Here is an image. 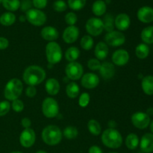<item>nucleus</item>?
<instances>
[{"label": "nucleus", "instance_id": "obj_26", "mask_svg": "<svg viewBox=\"0 0 153 153\" xmlns=\"http://www.w3.org/2000/svg\"><path fill=\"white\" fill-rule=\"evenodd\" d=\"M16 21V16L12 12H5L0 16V24L4 26H10Z\"/></svg>", "mask_w": 153, "mask_h": 153}, {"label": "nucleus", "instance_id": "obj_18", "mask_svg": "<svg viewBox=\"0 0 153 153\" xmlns=\"http://www.w3.org/2000/svg\"><path fill=\"white\" fill-rule=\"evenodd\" d=\"M99 71H100L102 79H105V80L112 79L115 74L114 64L113 63L108 62V61L103 62L102 64H101Z\"/></svg>", "mask_w": 153, "mask_h": 153}, {"label": "nucleus", "instance_id": "obj_49", "mask_svg": "<svg viewBox=\"0 0 153 153\" xmlns=\"http://www.w3.org/2000/svg\"><path fill=\"white\" fill-rule=\"evenodd\" d=\"M146 114H147L148 115H152L153 114V108H149L147 109V111H146Z\"/></svg>", "mask_w": 153, "mask_h": 153}, {"label": "nucleus", "instance_id": "obj_2", "mask_svg": "<svg viewBox=\"0 0 153 153\" xmlns=\"http://www.w3.org/2000/svg\"><path fill=\"white\" fill-rule=\"evenodd\" d=\"M101 139L103 144L111 149H117L123 144L122 135L115 128H109L105 130L102 134Z\"/></svg>", "mask_w": 153, "mask_h": 153}, {"label": "nucleus", "instance_id": "obj_40", "mask_svg": "<svg viewBox=\"0 0 153 153\" xmlns=\"http://www.w3.org/2000/svg\"><path fill=\"white\" fill-rule=\"evenodd\" d=\"M10 106H11L12 109L16 113H19V112L22 111L24 109V103L22 102V100H19V99L12 101Z\"/></svg>", "mask_w": 153, "mask_h": 153}, {"label": "nucleus", "instance_id": "obj_12", "mask_svg": "<svg viewBox=\"0 0 153 153\" xmlns=\"http://www.w3.org/2000/svg\"><path fill=\"white\" fill-rule=\"evenodd\" d=\"M36 140V134L34 130L31 128H25L19 136V143L25 148L31 147Z\"/></svg>", "mask_w": 153, "mask_h": 153}, {"label": "nucleus", "instance_id": "obj_30", "mask_svg": "<svg viewBox=\"0 0 153 153\" xmlns=\"http://www.w3.org/2000/svg\"><path fill=\"white\" fill-rule=\"evenodd\" d=\"M149 54V48L146 43H140L135 49V55L139 59H145Z\"/></svg>", "mask_w": 153, "mask_h": 153}, {"label": "nucleus", "instance_id": "obj_24", "mask_svg": "<svg viewBox=\"0 0 153 153\" xmlns=\"http://www.w3.org/2000/svg\"><path fill=\"white\" fill-rule=\"evenodd\" d=\"M107 6L105 2L102 0H97L92 5V12L97 16H101L106 12Z\"/></svg>", "mask_w": 153, "mask_h": 153}, {"label": "nucleus", "instance_id": "obj_42", "mask_svg": "<svg viewBox=\"0 0 153 153\" xmlns=\"http://www.w3.org/2000/svg\"><path fill=\"white\" fill-rule=\"evenodd\" d=\"M101 66L100 61H99L97 58H91L88 61V67L91 70H99Z\"/></svg>", "mask_w": 153, "mask_h": 153}, {"label": "nucleus", "instance_id": "obj_14", "mask_svg": "<svg viewBox=\"0 0 153 153\" xmlns=\"http://www.w3.org/2000/svg\"><path fill=\"white\" fill-rule=\"evenodd\" d=\"M129 61V54L125 49H117L112 55V62L114 65L123 67L128 64Z\"/></svg>", "mask_w": 153, "mask_h": 153}, {"label": "nucleus", "instance_id": "obj_29", "mask_svg": "<svg viewBox=\"0 0 153 153\" xmlns=\"http://www.w3.org/2000/svg\"><path fill=\"white\" fill-rule=\"evenodd\" d=\"M80 55V50L76 46H72L67 49L65 52V58L69 62H74L79 58Z\"/></svg>", "mask_w": 153, "mask_h": 153}, {"label": "nucleus", "instance_id": "obj_15", "mask_svg": "<svg viewBox=\"0 0 153 153\" xmlns=\"http://www.w3.org/2000/svg\"><path fill=\"white\" fill-rule=\"evenodd\" d=\"M79 36V29L76 25H70L64 29L62 38L65 43L70 44L78 40Z\"/></svg>", "mask_w": 153, "mask_h": 153}, {"label": "nucleus", "instance_id": "obj_36", "mask_svg": "<svg viewBox=\"0 0 153 153\" xmlns=\"http://www.w3.org/2000/svg\"><path fill=\"white\" fill-rule=\"evenodd\" d=\"M87 0H68V6L73 10H80L86 4Z\"/></svg>", "mask_w": 153, "mask_h": 153}, {"label": "nucleus", "instance_id": "obj_27", "mask_svg": "<svg viewBox=\"0 0 153 153\" xmlns=\"http://www.w3.org/2000/svg\"><path fill=\"white\" fill-rule=\"evenodd\" d=\"M79 93H80V89L79 85L76 82H70L66 87V94L69 98H76L79 95Z\"/></svg>", "mask_w": 153, "mask_h": 153}, {"label": "nucleus", "instance_id": "obj_51", "mask_svg": "<svg viewBox=\"0 0 153 153\" xmlns=\"http://www.w3.org/2000/svg\"><path fill=\"white\" fill-rule=\"evenodd\" d=\"M149 126H150L151 132H152V134H153V121H152V122H151V123L149 124Z\"/></svg>", "mask_w": 153, "mask_h": 153}, {"label": "nucleus", "instance_id": "obj_41", "mask_svg": "<svg viewBox=\"0 0 153 153\" xmlns=\"http://www.w3.org/2000/svg\"><path fill=\"white\" fill-rule=\"evenodd\" d=\"M10 109V104L8 101L0 102V117L7 114Z\"/></svg>", "mask_w": 153, "mask_h": 153}, {"label": "nucleus", "instance_id": "obj_46", "mask_svg": "<svg viewBox=\"0 0 153 153\" xmlns=\"http://www.w3.org/2000/svg\"><path fill=\"white\" fill-rule=\"evenodd\" d=\"M9 46V41L4 37H0V50L6 49Z\"/></svg>", "mask_w": 153, "mask_h": 153}, {"label": "nucleus", "instance_id": "obj_45", "mask_svg": "<svg viewBox=\"0 0 153 153\" xmlns=\"http://www.w3.org/2000/svg\"><path fill=\"white\" fill-rule=\"evenodd\" d=\"M25 94L29 98H33L37 94V90L34 86H28L25 90Z\"/></svg>", "mask_w": 153, "mask_h": 153}, {"label": "nucleus", "instance_id": "obj_53", "mask_svg": "<svg viewBox=\"0 0 153 153\" xmlns=\"http://www.w3.org/2000/svg\"><path fill=\"white\" fill-rule=\"evenodd\" d=\"M10 153H22V152H19V151H14V152H10Z\"/></svg>", "mask_w": 153, "mask_h": 153}, {"label": "nucleus", "instance_id": "obj_32", "mask_svg": "<svg viewBox=\"0 0 153 153\" xmlns=\"http://www.w3.org/2000/svg\"><path fill=\"white\" fill-rule=\"evenodd\" d=\"M1 4L3 7L9 12L16 11L20 7L19 0H2Z\"/></svg>", "mask_w": 153, "mask_h": 153}, {"label": "nucleus", "instance_id": "obj_23", "mask_svg": "<svg viewBox=\"0 0 153 153\" xmlns=\"http://www.w3.org/2000/svg\"><path fill=\"white\" fill-rule=\"evenodd\" d=\"M143 91L148 96L153 95V76H146L141 82Z\"/></svg>", "mask_w": 153, "mask_h": 153}, {"label": "nucleus", "instance_id": "obj_16", "mask_svg": "<svg viewBox=\"0 0 153 153\" xmlns=\"http://www.w3.org/2000/svg\"><path fill=\"white\" fill-rule=\"evenodd\" d=\"M131 25V19L129 16L125 13L118 14L114 19V26L120 31H126Z\"/></svg>", "mask_w": 153, "mask_h": 153}, {"label": "nucleus", "instance_id": "obj_43", "mask_svg": "<svg viewBox=\"0 0 153 153\" xmlns=\"http://www.w3.org/2000/svg\"><path fill=\"white\" fill-rule=\"evenodd\" d=\"M32 1L31 0H22V1H20V7L22 11L27 12L28 10L31 8V6H32Z\"/></svg>", "mask_w": 153, "mask_h": 153}, {"label": "nucleus", "instance_id": "obj_31", "mask_svg": "<svg viewBox=\"0 0 153 153\" xmlns=\"http://www.w3.org/2000/svg\"><path fill=\"white\" fill-rule=\"evenodd\" d=\"M88 130H89L90 132H91L93 135L95 136L100 135V133H101L102 131V128L100 123L94 119H91L88 121Z\"/></svg>", "mask_w": 153, "mask_h": 153}, {"label": "nucleus", "instance_id": "obj_7", "mask_svg": "<svg viewBox=\"0 0 153 153\" xmlns=\"http://www.w3.org/2000/svg\"><path fill=\"white\" fill-rule=\"evenodd\" d=\"M26 20L34 26H41L46 22V16L41 10L31 8L25 12Z\"/></svg>", "mask_w": 153, "mask_h": 153}, {"label": "nucleus", "instance_id": "obj_44", "mask_svg": "<svg viewBox=\"0 0 153 153\" xmlns=\"http://www.w3.org/2000/svg\"><path fill=\"white\" fill-rule=\"evenodd\" d=\"M47 0H32V4L36 9L39 10L45 8L47 5Z\"/></svg>", "mask_w": 153, "mask_h": 153}, {"label": "nucleus", "instance_id": "obj_50", "mask_svg": "<svg viewBox=\"0 0 153 153\" xmlns=\"http://www.w3.org/2000/svg\"><path fill=\"white\" fill-rule=\"evenodd\" d=\"M19 20L21 22H25L26 20V18H25V16H19Z\"/></svg>", "mask_w": 153, "mask_h": 153}, {"label": "nucleus", "instance_id": "obj_8", "mask_svg": "<svg viewBox=\"0 0 153 153\" xmlns=\"http://www.w3.org/2000/svg\"><path fill=\"white\" fill-rule=\"evenodd\" d=\"M86 31L91 36L97 37L100 35L104 31V24L102 19L98 17H91L85 24Z\"/></svg>", "mask_w": 153, "mask_h": 153}, {"label": "nucleus", "instance_id": "obj_6", "mask_svg": "<svg viewBox=\"0 0 153 153\" xmlns=\"http://www.w3.org/2000/svg\"><path fill=\"white\" fill-rule=\"evenodd\" d=\"M42 112L47 118H54L59 113V105L55 99L47 97L44 99L42 103Z\"/></svg>", "mask_w": 153, "mask_h": 153}, {"label": "nucleus", "instance_id": "obj_47", "mask_svg": "<svg viewBox=\"0 0 153 153\" xmlns=\"http://www.w3.org/2000/svg\"><path fill=\"white\" fill-rule=\"evenodd\" d=\"M21 125L24 128H28L31 127V121L29 118L24 117L22 118L21 120Z\"/></svg>", "mask_w": 153, "mask_h": 153}, {"label": "nucleus", "instance_id": "obj_35", "mask_svg": "<svg viewBox=\"0 0 153 153\" xmlns=\"http://www.w3.org/2000/svg\"><path fill=\"white\" fill-rule=\"evenodd\" d=\"M81 47L85 50H91L94 46V40L91 35H85L80 41Z\"/></svg>", "mask_w": 153, "mask_h": 153}, {"label": "nucleus", "instance_id": "obj_3", "mask_svg": "<svg viewBox=\"0 0 153 153\" xmlns=\"http://www.w3.org/2000/svg\"><path fill=\"white\" fill-rule=\"evenodd\" d=\"M62 131L55 125H49L42 131V139L46 144L55 146L62 140Z\"/></svg>", "mask_w": 153, "mask_h": 153}, {"label": "nucleus", "instance_id": "obj_13", "mask_svg": "<svg viewBox=\"0 0 153 153\" xmlns=\"http://www.w3.org/2000/svg\"><path fill=\"white\" fill-rule=\"evenodd\" d=\"M81 84L82 87L86 89H94L97 88L100 83V78L97 74L94 73H88L83 75L81 78Z\"/></svg>", "mask_w": 153, "mask_h": 153}, {"label": "nucleus", "instance_id": "obj_38", "mask_svg": "<svg viewBox=\"0 0 153 153\" xmlns=\"http://www.w3.org/2000/svg\"><path fill=\"white\" fill-rule=\"evenodd\" d=\"M53 8L57 12H64L67 10V4L63 0H57L54 2Z\"/></svg>", "mask_w": 153, "mask_h": 153}, {"label": "nucleus", "instance_id": "obj_48", "mask_svg": "<svg viewBox=\"0 0 153 153\" xmlns=\"http://www.w3.org/2000/svg\"><path fill=\"white\" fill-rule=\"evenodd\" d=\"M88 153H103L101 148L99 147L98 146H92L90 147Z\"/></svg>", "mask_w": 153, "mask_h": 153}, {"label": "nucleus", "instance_id": "obj_25", "mask_svg": "<svg viewBox=\"0 0 153 153\" xmlns=\"http://www.w3.org/2000/svg\"><path fill=\"white\" fill-rule=\"evenodd\" d=\"M139 143H140V141H139L138 137L134 133H130L129 134H128L125 140L126 147L131 150L135 149L138 146Z\"/></svg>", "mask_w": 153, "mask_h": 153}, {"label": "nucleus", "instance_id": "obj_10", "mask_svg": "<svg viewBox=\"0 0 153 153\" xmlns=\"http://www.w3.org/2000/svg\"><path fill=\"white\" fill-rule=\"evenodd\" d=\"M83 67L77 61L70 62L65 68L66 76L68 79L73 81L79 80L83 76Z\"/></svg>", "mask_w": 153, "mask_h": 153}, {"label": "nucleus", "instance_id": "obj_4", "mask_svg": "<svg viewBox=\"0 0 153 153\" xmlns=\"http://www.w3.org/2000/svg\"><path fill=\"white\" fill-rule=\"evenodd\" d=\"M23 85L21 80L16 78L10 79L6 84L4 89V96L8 101H13L19 99L22 93Z\"/></svg>", "mask_w": 153, "mask_h": 153}, {"label": "nucleus", "instance_id": "obj_28", "mask_svg": "<svg viewBox=\"0 0 153 153\" xmlns=\"http://www.w3.org/2000/svg\"><path fill=\"white\" fill-rule=\"evenodd\" d=\"M141 40L146 44L153 43V26H148L143 28L140 34Z\"/></svg>", "mask_w": 153, "mask_h": 153}, {"label": "nucleus", "instance_id": "obj_1", "mask_svg": "<svg viewBox=\"0 0 153 153\" xmlns=\"http://www.w3.org/2000/svg\"><path fill=\"white\" fill-rule=\"evenodd\" d=\"M46 76V72L42 67L37 65H31L24 70L22 79L28 86L35 87L45 80Z\"/></svg>", "mask_w": 153, "mask_h": 153}, {"label": "nucleus", "instance_id": "obj_33", "mask_svg": "<svg viewBox=\"0 0 153 153\" xmlns=\"http://www.w3.org/2000/svg\"><path fill=\"white\" fill-rule=\"evenodd\" d=\"M103 24H104V30H105L108 33L114 31V19L113 16L110 13L106 14L103 19Z\"/></svg>", "mask_w": 153, "mask_h": 153}, {"label": "nucleus", "instance_id": "obj_54", "mask_svg": "<svg viewBox=\"0 0 153 153\" xmlns=\"http://www.w3.org/2000/svg\"><path fill=\"white\" fill-rule=\"evenodd\" d=\"M1 2H2V0H0V4H1Z\"/></svg>", "mask_w": 153, "mask_h": 153}, {"label": "nucleus", "instance_id": "obj_5", "mask_svg": "<svg viewBox=\"0 0 153 153\" xmlns=\"http://www.w3.org/2000/svg\"><path fill=\"white\" fill-rule=\"evenodd\" d=\"M46 57L50 64H56L61 61L62 49L60 45L55 41L49 42L46 46Z\"/></svg>", "mask_w": 153, "mask_h": 153}, {"label": "nucleus", "instance_id": "obj_19", "mask_svg": "<svg viewBox=\"0 0 153 153\" xmlns=\"http://www.w3.org/2000/svg\"><path fill=\"white\" fill-rule=\"evenodd\" d=\"M140 148L144 153L153 152V134L146 133L143 134L140 141Z\"/></svg>", "mask_w": 153, "mask_h": 153}, {"label": "nucleus", "instance_id": "obj_17", "mask_svg": "<svg viewBox=\"0 0 153 153\" xmlns=\"http://www.w3.org/2000/svg\"><path fill=\"white\" fill-rule=\"evenodd\" d=\"M137 19L143 23L153 22V8L149 6H143L139 8L137 13Z\"/></svg>", "mask_w": 153, "mask_h": 153}, {"label": "nucleus", "instance_id": "obj_39", "mask_svg": "<svg viewBox=\"0 0 153 153\" xmlns=\"http://www.w3.org/2000/svg\"><path fill=\"white\" fill-rule=\"evenodd\" d=\"M91 97L88 93H82L79 97V104L82 108H86L90 102Z\"/></svg>", "mask_w": 153, "mask_h": 153}, {"label": "nucleus", "instance_id": "obj_22", "mask_svg": "<svg viewBox=\"0 0 153 153\" xmlns=\"http://www.w3.org/2000/svg\"><path fill=\"white\" fill-rule=\"evenodd\" d=\"M108 46L105 42H99L96 45L94 53H95L96 58L99 61H103L105 59L108 55Z\"/></svg>", "mask_w": 153, "mask_h": 153}, {"label": "nucleus", "instance_id": "obj_55", "mask_svg": "<svg viewBox=\"0 0 153 153\" xmlns=\"http://www.w3.org/2000/svg\"><path fill=\"white\" fill-rule=\"evenodd\" d=\"M109 153H117V152H109Z\"/></svg>", "mask_w": 153, "mask_h": 153}, {"label": "nucleus", "instance_id": "obj_20", "mask_svg": "<svg viewBox=\"0 0 153 153\" xmlns=\"http://www.w3.org/2000/svg\"><path fill=\"white\" fill-rule=\"evenodd\" d=\"M40 35L45 40L52 42L58 38L59 32L55 27L46 26L42 28L41 31H40Z\"/></svg>", "mask_w": 153, "mask_h": 153}, {"label": "nucleus", "instance_id": "obj_37", "mask_svg": "<svg viewBox=\"0 0 153 153\" xmlns=\"http://www.w3.org/2000/svg\"><path fill=\"white\" fill-rule=\"evenodd\" d=\"M65 22L67 25H75V24L77 22V15L74 13V12H69L65 15Z\"/></svg>", "mask_w": 153, "mask_h": 153}, {"label": "nucleus", "instance_id": "obj_52", "mask_svg": "<svg viewBox=\"0 0 153 153\" xmlns=\"http://www.w3.org/2000/svg\"><path fill=\"white\" fill-rule=\"evenodd\" d=\"M36 153H47V152H45V151H43V150H40V151H37Z\"/></svg>", "mask_w": 153, "mask_h": 153}, {"label": "nucleus", "instance_id": "obj_9", "mask_svg": "<svg viewBox=\"0 0 153 153\" xmlns=\"http://www.w3.org/2000/svg\"><path fill=\"white\" fill-rule=\"evenodd\" d=\"M105 43L108 46L117 47L122 46L126 42V37L123 33L120 31H112L107 33L104 37Z\"/></svg>", "mask_w": 153, "mask_h": 153}, {"label": "nucleus", "instance_id": "obj_34", "mask_svg": "<svg viewBox=\"0 0 153 153\" xmlns=\"http://www.w3.org/2000/svg\"><path fill=\"white\" fill-rule=\"evenodd\" d=\"M62 134L64 136V137H66L67 139L73 140V139L77 137L78 134H79V131L76 127L70 126H67L64 128V131H62Z\"/></svg>", "mask_w": 153, "mask_h": 153}, {"label": "nucleus", "instance_id": "obj_11", "mask_svg": "<svg viewBox=\"0 0 153 153\" xmlns=\"http://www.w3.org/2000/svg\"><path fill=\"white\" fill-rule=\"evenodd\" d=\"M133 126L139 129H144L150 124V117L145 112L137 111L132 114L131 118Z\"/></svg>", "mask_w": 153, "mask_h": 153}, {"label": "nucleus", "instance_id": "obj_21", "mask_svg": "<svg viewBox=\"0 0 153 153\" xmlns=\"http://www.w3.org/2000/svg\"><path fill=\"white\" fill-rule=\"evenodd\" d=\"M60 84L56 79L51 78V79H47V81L45 83V90L46 93L51 96H55L59 93Z\"/></svg>", "mask_w": 153, "mask_h": 153}]
</instances>
